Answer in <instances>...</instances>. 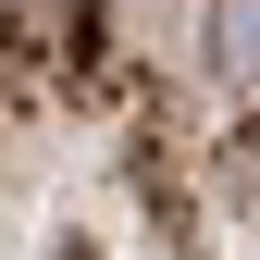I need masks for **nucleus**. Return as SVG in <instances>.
Segmentation results:
<instances>
[{
  "instance_id": "obj_2",
  "label": "nucleus",
  "mask_w": 260,
  "mask_h": 260,
  "mask_svg": "<svg viewBox=\"0 0 260 260\" xmlns=\"http://www.w3.org/2000/svg\"><path fill=\"white\" fill-rule=\"evenodd\" d=\"M211 38H223V62L248 75V62H260V0H223V13H211Z\"/></svg>"
},
{
  "instance_id": "obj_1",
  "label": "nucleus",
  "mask_w": 260,
  "mask_h": 260,
  "mask_svg": "<svg viewBox=\"0 0 260 260\" xmlns=\"http://www.w3.org/2000/svg\"><path fill=\"white\" fill-rule=\"evenodd\" d=\"M87 25H100V0H0V50H13L25 75L75 62V50H87Z\"/></svg>"
}]
</instances>
